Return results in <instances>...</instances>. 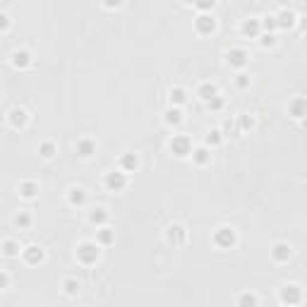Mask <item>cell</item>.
<instances>
[{"label": "cell", "mask_w": 307, "mask_h": 307, "mask_svg": "<svg viewBox=\"0 0 307 307\" xmlns=\"http://www.w3.org/2000/svg\"><path fill=\"white\" fill-rule=\"evenodd\" d=\"M74 257H77L79 264H87V267H89V264H94V262L101 257V245H99L96 240H84V242L77 245Z\"/></svg>", "instance_id": "6da1fadb"}, {"label": "cell", "mask_w": 307, "mask_h": 307, "mask_svg": "<svg viewBox=\"0 0 307 307\" xmlns=\"http://www.w3.org/2000/svg\"><path fill=\"white\" fill-rule=\"evenodd\" d=\"M211 240H214V245L221 247V250H231V247L238 245V233H235V228H231V226H221V228L214 231Z\"/></svg>", "instance_id": "7a4b0ae2"}, {"label": "cell", "mask_w": 307, "mask_h": 307, "mask_svg": "<svg viewBox=\"0 0 307 307\" xmlns=\"http://www.w3.org/2000/svg\"><path fill=\"white\" fill-rule=\"evenodd\" d=\"M278 298H281L283 307H298L303 303V288L298 283H286L283 288L278 290Z\"/></svg>", "instance_id": "3957f363"}, {"label": "cell", "mask_w": 307, "mask_h": 307, "mask_svg": "<svg viewBox=\"0 0 307 307\" xmlns=\"http://www.w3.org/2000/svg\"><path fill=\"white\" fill-rule=\"evenodd\" d=\"M168 149H171V154H175L178 159H185V156H190L192 154V139L187 137V135H173L171 137V142H168Z\"/></svg>", "instance_id": "277c9868"}, {"label": "cell", "mask_w": 307, "mask_h": 307, "mask_svg": "<svg viewBox=\"0 0 307 307\" xmlns=\"http://www.w3.org/2000/svg\"><path fill=\"white\" fill-rule=\"evenodd\" d=\"M103 185L108 187L110 192H120V190L127 187V175L123 171H110V173H106V178H103Z\"/></svg>", "instance_id": "5b68a950"}, {"label": "cell", "mask_w": 307, "mask_h": 307, "mask_svg": "<svg viewBox=\"0 0 307 307\" xmlns=\"http://www.w3.org/2000/svg\"><path fill=\"white\" fill-rule=\"evenodd\" d=\"M226 63L235 68V70H242L247 63H250V53L245 51V48H231L228 53H226Z\"/></svg>", "instance_id": "8992f818"}, {"label": "cell", "mask_w": 307, "mask_h": 307, "mask_svg": "<svg viewBox=\"0 0 307 307\" xmlns=\"http://www.w3.org/2000/svg\"><path fill=\"white\" fill-rule=\"evenodd\" d=\"M307 113V99L305 96H293L288 101V115H293L295 120H303Z\"/></svg>", "instance_id": "52a82bcc"}, {"label": "cell", "mask_w": 307, "mask_h": 307, "mask_svg": "<svg viewBox=\"0 0 307 307\" xmlns=\"http://www.w3.org/2000/svg\"><path fill=\"white\" fill-rule=\"evenodd\" d=\"M7 120H10V125L15 127V130H22V127L29 123V113H27V108H22V106H15V108H10V113H7Z\"/></svg>", "instance_id": "ba28073f"}, {"label": "cell", "mask_w": 307, "mask_h": 307, "mask_svg": "<svg viewBox=\"0 0 307 307\" xmlns=\"http://www.w3.org/2000/svg\"><path fill=\"white\" fill-rule=\"evenodd\" d=\"M22 259L27 264H41L46 259V252L38 245H27V247H22Z\"/></svg>", "instance_id": "9c48e42d"}, {"label": "cell", "mask_w": 307, "mask_h": 307, "mask_svg": "<svg viewBox=\"0 0 307 307\" xmlns=\"http://www.w3.org/2000/svg\"><path fill=\"white\" fill-rule=\"evenodd\" d=\"M137 166H139V159H137V154H120V159H118V171H123V173H135L137 171Z\"/></svg>", "instance_id": "30bf717a"}, {"label": "cell", "mask_w": 307, "mask_h": 307, "mask_svg": "<svg viewBox=\"0 0 307 307\" xmlns=\"http://www.w3.org/2000/svg\"><path fill=\"white\" fill-rule=\"evenodd\" d=\"M10 63H12V68L24 70V68H29V65H32V53H29L27 48H17V51H12Z\"/></svg>", "instance_id": "8fae6325"}, {"label": "cell", "mask_w": 307, "mask_h": 307, "mask_svg": "<svg viewBox=\"0 0 307 307\" xmlns=\"http://www.w3.org/2000/svg\"><path fill=\"white\" fill-rule=\"evenodd\" d=\"M166 238H168L173 245H182V242L187 240V231H185V226H180V223H173V226H168Z\"/></svg>", "instance_id": "7c38bea8"}, {"label": "cell", "mask_w": 307, "mask_h": 307, "mask_svg": "<svg viewBox=\"0 0 307 307\" xmlns=\"http://www.w3.org/2000/svg\"><path fill=\"white\" fill-rule=\"evenodd\" d=\"M195 29H197L199 34H211V32L216 29V19L204 12V15H199V17L195 19Z\"/></svg>", "instance_id": "4fadbf2b"}, {"label": "cell", "mask_w": 307, "mask_h": 307, "mask_svg": "<svg viewBox=\"0 0 307 307\" xmlns=\"http://www.w3.org/2000/svg\"><path fill=\"white\" fill-rule=\"evenodd\" d=\"M293 250H290L288 242H276L273 247H271V257H273V262H278V264H283V262H288Z\"/></svg>", "instance_id": "5bb4252c"}, {"label": "cell", "mask_w": 307, "mask_h": 307, "mask_svg": "<svg viewBox=\"0 0 307 307\" xmlns=\"http://www.w3.org/2000/svg\"><path fill=\"white\" fill-rule=\"evenodd\" d=\"M77 154L82 156V159H89L96 154V139H91V137H82V139H77Z\"/></svg>", "instance_id": "9a60e30c"}, {"label": "cell", "mask_w": 307, "mask_h": 307, "mask_svg": "<svg viewBox=\"0 0 307 307\" xmlns=\"http://www.w3.org/2000/svg\"><path fill=\"white\" fill-rule=\"evenodd\" d=\"M108 218H110V214H108V209L106 206H94L89 211V223H94V226H106L108 223Z\"/></svg>", "instance_id": "2e32d148"}, {"label": "cell", "mask_w": 307, "mask_h": 307, "mask_svg": "<svg viewBox=\"0 0 307 307\" xmlns=\"http://www.w3.org/2000/svg\"><path fill=\"white\" fill-rule=\"evenodd\" d=\"M242 34L250 38H259V34H262V22L257 17H247L242 22Z\"/></svg>", "instance_id": "e0dca14e"}, {"label": "cell", "mask_w": 307, "mask_h": 307, "mask_svg": "<svg viewBox=\"0 0 307 307\" xmlns=\"http://www.w3.org/2000/svg\"><path fill=\"white\" fill-rule=\"evenodd\" d=\"M295 22H298V15L288 10V7H283L278 15H276V24L281 27V29H290V27H295Z\"/></svg>", "instance_id": "ac0fdd59"}, {"label": "cell", "mask_w": 307, "mask_h": 307, "mask_svg": "<svg viewBox=\"0 0 307 307\" xmlns=\"http://www.w3.org/2000/svg\"><path fill=\"white\" fill-rule=\"evenodd\" d=\"M68 202H70L72 206H84V204H87V190L79 187V185L70 187V192H68Z\"/></svg>", "instance_id": "d6986e66"}, {"label": "cell", "mask_w": 307, "mask_h": 307, "mask_svg": "<svg viewBox=\"0 0 307 307\" xmlns=\"http://www.w3.org/2000/svg\"><path fill=\"white\" fill-rule=\"evenodd\" d=\"M197 96L206 103V101H211L214 96H218V87L214 84V82H202L197 87Z\"/></svg>", "instance_id": "ffe728a7"}, {"label": "cell", "mask_w": 307, "mask_h": 307, "mask_svg": "<svg viewBox=\"0 0 307 307\" xmlns=\"http://www.w3.org/2000/svg\"><path fill=\"white\" fill-rule=\"evenodd\" d=\"M235 305L238 307H259V298H257V293L242 290V293L235 298Z\"/></svg>", "instance_id": "44dd1931"}, {"label": "cell", "mask_w": 307, "mask_h": 307, "mask_svg": "<svg viewBox=\"0 0 307 307\" xmlns=\"http://www.w3.org/2000/svg\"><path fill=\"white\" fill-rule=\"evenodd\" d=\"M96 242L103 247V245H113L115 242V231L108 228V226H101L99 231H96Z\"/></svg>", "instance_id": "7402d4cb"}, {"label": "cell", "mask_w": 307, "mask_h": 307, "mask_svg": "<svg viewBox=\"0 0 307 307\" xmlns=\"http://www.w3.org/2000/svg\"><path fill=\"white\" fill-rule=\"evenodd\" d=\"M19 195H22L24 199H34L38 195V182L22 180V182H19Z\"/></svg>", "instance_id": "603a6c76"}, {"label": "cell", "mask_w": 307, "mask_h": 307, "mask_svg": "<svg viewBox=\"0 0 307 307\" xmlns=\"http://www.w3.org/2000/svg\"><path fill=\"white\" fill-rule=\"evenodd\" d=\"M192 161L197 163V166L209 163L211 161V149H209V146H197V149H192Z\"/></svg>", "instance_id": "cb8c5ba5"}, {"label": "cell", "mask_w": 307, "mask_h": 307, "mask_svg": "<svg viewBox=\"0 0 307 307\" xmlns=\"http://www.w3.org/2000/svg\"><path fill=\"white\" fill-rule=\"evenodd\" d=\"M0 250H2V254H5V257H19V254H22V247H19V242H17V240H12V238L2 240Z\"/></svg>", "instance_id": "d4e9b609"}, {"label": "cell", "mask_w": 307, "mask_h": 307, "mask_svg": "<svg viewBox=\"0 0 307 307\" xmlns=\"http://www.w3.org/2000/svg\"><path fill=\"white\" fill-rule=\"evenodd\" d=\"M163 120H166L168 125H180V123H182V108H175V106H171V108L163 113Z\"/></svg>", "instance_id": "484cf974"}, {"label": "cell", "mask_w": 307, "mask_h": 307, "mask_svg": "<svg viewBox=\"0 0 307 307\" xmlns=\"http://www.w3.org/2000/svg\"><path fill=\"white\" fill-rule=\"evenodd\" d=\"M185 101H187V91L182 89V87H173V89H171V106L180 108Z\"/></svg>", "instance_id": "4316f807"}, {"label": "cell", "mask_w": 307, "mask_h": 307, "mask_svg": "<svg viewBox=\"0 0 307 307\" xmlns=\"http://www.w3.org/2000/svg\"><path fill=\"white\" fill-rule=\"evenodd\" d=\"M55 151H58V149H55V144L51 142V139H46V142H41V144H38V154H41L43 159H53Z\"/></svg>", "instance_id": "83f0119b"}, {"label": "cell", "mask_w": 307, "mask_h": 307, "mask_svg": "<svg viewBox=\"0 0 307 307\" xmlns=\"http://www.w3.org/2000/svg\"><path fill=\"white\" fill-rule=\"evenodd\" d=\"M15 226L22 228V231L29 228V226H32V214H29V211H17V214H15Z\"/></svg>", "instance_id": "f1b7e54d"}, {"label": "cell", "mask_w": 307, "mask_h": 307, "mask_svg": "<svg viewBox=\"0 0 307 307\" xmlns=\"http://www.w3.org/2000/svg\"><path fill=\"white\" fill-rule=\"evenodd\" d=\"M262 22V29L267 32V34H273L276 29H278V24H276V15H267L264 19H259Z\"/></svg>", "instance_id": "f546056e"}, {"label": "cell", "mask_w": 307, "mask_h": 307, "mask_svg": "<svg viewBox=\"0 0 307 307\" xmlns=\"http://www.w3.org/2000/svg\"><path fill=\"white\" fill-rule=\"evenodd\" d=\"M63 288H65V293H68V295H77V293H79V281L68 278V281L63 283Z\"/></svg>", "instance_id": "4dcf8cb0"}, {"label": "cell", "mask_w": 307, "mask_h": 307, "mask_svg": "<svg viewBox=\"0 0 307 307\" xmlns=\"http://www.w3.org/2000/svg\"><path fill=\"white\" fill-rule=\"evenodd\" d=\"M259 46H262V48L276 46V36H273V34H259Z\"/></svg>", "instance_id": "1f68e13d"}, {"label": "cell", "mask_w": 307, "mask_h": 307, "mask_svg": "<svg viewBox=\"0 0 307 307\" xmlns=\"http://www.w3.org/2000/svg\"><path fill=\"white\" fill-rule=\"evenodd\" d=\"M206 108H209V110H221V108H223V96L218 94V96H214L211 101H206Z\"/></svg>", "instance_id": "d6a6232c"}, {"label": "cell", "mask_w": 307, "mask_h": 307, "mask_svg": "<svg viewBox=\"0 0 307 307\" xmlns=\"http://www.w3.org/2000/svg\"><path fill=\"white\" fill-rule=\"evenodd\" d=\"M218 142H221V132H218V130H211V132H209V135H206V144H218Z\"/></svg>", "instance_id": "836d02e7"}, {"label": "cell", "mask_w": 307, "mask_h": 307, "mask_svg": "<svg viewBox=\"0 0 307 307\" xmlns=\"http://www.w3.org/2000/svg\"><path fill=\"white\" fill-rule=\"evenodd\" d=\"M238 87H240V89H247V87H250V74H238Z\"/></svg>", "instance_id": "e575fe53"}, {"label": "cell", "mask_w": 307, "mask_h": 307, "mask_svg": "<svg viewBox=\"0 0 307 307\" xmlns=\"http://www.w3.org/2000/svg\"><path fill=\"white\" fill-rule=\"evenodd\" d=\"M214 0H204V2H197V10H202V12H206V10H214Z\"/></svg>", "instance_id": "d590c367"}, {"label": "cell", "mask_w": 307, "mask_h": 307, "mask_svg": "<svg viewBox=\"0 0 307 307\" xmlns=\"http://www.w3.org/2000/svg\"><path fill=\"white\" fill-rule=\"evenodd\" d=\"M10 286V273H5V271H0V290L7 288Z\"/></svg>", "instance_id": "8d00e7d4"}, {"label": "cell", "mask_w": 307, "mask_h": 307, "mask_svg": "<svg viewBox=\"0 0 307 307\" xmlns=\"http://www.w3.org/2000/svg\"><path fill=\"white\" fill-rule=\"evenodd\" d=\"M7 27H10V17L5 12H0V32H5Z\"/></svg>", "instance_id": "74e56055"}, {"label": "cell", "mask_w": 307, "mask_h": 307, "mask_svg": "<svg viewBox=\"0 0 307 307\" xmlns=\"http://www.w3.org/2000/svg\"><path fill=\"white\" fill-rule=\"evenodd\" d=\"M252 125H254V120L250 118V115H245V118H242V127L247 130V127H252Z\"/></svg>", "instance_id": "f35d334b"}]
</instances>
